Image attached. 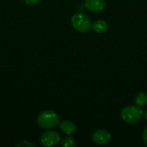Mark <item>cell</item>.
Here are the masks:
<instances>
[{
    "label": "cell",
    "instance_id": "1",
    "mask_svg": "<svg viewBox=\"0 0 147 147\" xmlns=\"http://www.w3.org/2000/svg\"><path fill=\"white\" fill-rule=\"evenodd\" d=\"M38 125L44 129H52L59 123V115L53 110H44L37 117Z\"/></svg>",
    "mask_w": 147,
    "mask_h": 147
},
{
    "label": "cell",
    "instance_id": "2",
    "mask_svg": "<svg viewBox=\"0 0 147 147\" xmlns=\"http://www.w3.org/2000/svg\"><path fill=\"white\" fill-rule=\"evenodd\" d=\"M143 110L141 107L129 105L125 107L121 112V117L123 121L128 124H135L138 123L143 115Z\"/></svg>",
    "mask_w": 147,
    "mask_h": 147
},
{
    "label": "cell",
    "instance_id": "3",
    "mask_svg": "<svg viewBox=\"0 0 147 147\" xmlns=\"http://www.w3.org/2000/svg\"><path fill=\"white\" fill-rule=\"evenodd\" d=\"M71 25L78 32L86 33L91 28L92 22L85 14L77 13L71 17Z\"/></svg>",
    "mask_w": 147,
    "mask_h": 147
},
{
    "label": "cell",
    "instance_id": "4",
    "mask_svg": "<svg viewBox=\"0 0 147 147\" xmlns=\"http://www.w3.org/2000/svg\"><path fill=\"white\" fill-rule=\"evenodd\" d=\"M61 140L60 135L56 131H47L40 136V143L42 146L52 147L58 145Z\"/></svg>",
    "mask_w": 147,
    "mask_h": 147
},
{
    "label": "cell",
    "instance_id": "5",
    "mask_svg": "<svg viewBox=\"0 0 147 147\" xmlns=\"http://www.w3.org/2000/svg\"><path fill=\"white\" fill-rule=\"evenodd\" d=\"M92 140L98 146H104L111 140V134L107 130L99 129L93 134Z\"/></svg>",
    "mask_w": 147,
    "mask_h": 147
},
{
    "label": "cell",
    "instance_id": "6",
    "mask_svg": "<svg viewBox=\"0 0 147 147\" xmlns=\"http://www.w3.org/2000/svg\"><path fill=\"white\" fill-rule=\"evenodd\" d=\"M84 6L90 11L99 13L105 9L106 3L104 0H85Z\"/></svg>",
    "mask_w": 147,
    "mask_h": 147
},
{
    "label": "cell",
    "instance_id": "7",
    "mask_svg": "<svg viewBox=\"0 0 147 147\" xmlns=\"http://www.w3.org/2000/svg\"><path fill=\"white\" fill-rule=\"evenodd\" d=\"M60 129L66 135H72L77 131L76 125L69 121H64L60 123Z\"/></svg>",
    "mask_w": 147,
    "mask_h": 147
},
{
    "label": "cell",
    "instance_id": "8",
    "mask_svg": "<svg viewBox=\"0 0 147 147\" xmlns=\"http://www.w3.org/2000/svg\"><path fill=\"white\" fill-rule=\"evenodd\" d=\"M108 23L104 20H97L94 22L91 25V28L94 32L98 33V34H102L105 33L108 30Z\"/></svg>",
    "mask_w": 147,
    "mask_h": 147
},
{
    "label": "cell",
    "instance_id": "9",
    "mask_svg": "<svg viewBox=\"0 0 147 147\" xmlns=\"http://www.w3.org/2000/svg\"><path fill=\"white\" fill-rule=\"evenodd\" d=\"M135 102L139 107H146L147 105V94L145 92H140L135 98Z\"/></svg>",
    "mask_w": 147,
    "mask_h": 147
},
{
    "label": "cell",
    "instance_id": "10",
    "mask_svg": "<svg viewBox=\"0 0 147 147\" xmlns=\"http://www.w3.org/2000/svg\"><path fill=\"white\" fill-rule=\"evenodd\" d=\"M61 145L65 147H73L76 146V141L71 137H65L61 140Z\"/></svg>",
    "mask_w": 147,
    "mask_h": 147
},
{
    "label": "cell",
    "instance_id": "11",
    "mask_svg": "<svg viewBox=\"0 0 147 147\" xmlns=\"http://www.w3.org/2000/svg\"><path fill=\"white\" fill-rule=\"evenodd\" d=\"M23 146H29V147H34V145L27 141V140H22V142L18 143L16 145V147H23Z\"/></svg>",
    "mask_w": 147,
    "mask_h": 147
},
{
    "label": "cell",
    "instance_id": "12",
    "mask_svg": "<svg viewBox=\"0 0 147 147\" xmlns=\"http://www.w3.org/2000/svg\"><path fill=\"white\" fill-rule=\"evenodd\" d=\"M23 1L28 5H34V4H37L40 0H23Z\"/></svg>",
    "mask_w": 147,
    "mask_h": 147
},
{
    "label": "cell",
    "instance_id": "13",
    "mask_svg": "<svg viewBox=\"0 0 147 147\" xmlns=\"http://www.w3.org/2000/svg\"><path fill=\"white\" fill-rule=\"evenodd\" d=\"M143 140H144L145 144L147 146V127L144 130V133H143Z\"/></svg>",
    "mask_w": 147,
    "mask_h": 147
},
{
    "label": "cell",
    "instance_id": "14",
    "mask_svg": "<svg viewBox=\"0 0 147 147\" xmlns=\"http://www.w3.org/2000/svg\"><path fill=\"white\" fill-rule=\"evenodd\" d=\"M146 121H147V111L146 112Z\"/></svg>",
    "mask_w": 147,
    "mask_h": 147
}]
</instances>
